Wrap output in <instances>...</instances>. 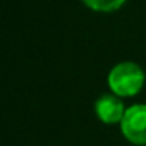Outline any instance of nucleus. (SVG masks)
Returning a JSON list of instances; mask_svg holds the SVG:
<instances>
[{
    "label": "nucleus",
    "mask_w": 146,
    "mask_h": 146,
    "mask_svg": "<svg viewBox=\"0 0 146 146\" xmlns=\"http://www.w3.org/2000/svg\"><path fill=\"white\" fill-rule=\"evenodd\" d=\"M82 2L93 11H99V13H111L119 10L126 3V0H82Z\"/></svg>",
    "instance_id": "obj_4"
},
{
    "label": "nucleus",
    "mask_w": 146,
    "mask_h": 146,
    "mask_svg": "<svg viewBox=\"0 0 146 146\" xmlns=\"http://www.w3.org/2000/svg\"><path fill=\"white\" fill-rule=\"evenodd\" d=\"M123 137L135 146H146V104H133L126 108L119 123Z\"/></svg>",
    "instance_id": "obj_2"
},
{
    "label": "nucleus",
    "mask_w": 146,
    "mask_h": 146,
    "mask_svg": "<svg viewBox=\"0 0 146 146\" xmlns=\"http://www.w3.org/2000/svg\"><path fill=\"white\" fill-rule=\"evenodd\" d=\"M94 113L101 123L113 126V124L121 123L124 113H126V107H124L121 98H118L113 93H107L96 99Z\"/></svg>",
    "instance_id": "obj_3"
},
{
    "label": "nucleus",
    "mask_w": 146,
    "mask_h": 146,
    "mask_svg": "<svg viewBox=\"0 0 146 146\" xmlns=\"http://www.w3.org/2000/svg\"><path fill=\"white\" fill-rule=\"evenodd\" d=\"M146 76L133 61H121L115 64L107 76V85L118 98H133L141 91Z\"/></svg>",
    "instance_id": "obj_1"
}]
</instances>
